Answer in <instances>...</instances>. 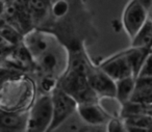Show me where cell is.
<instances>
[{
    "label": "cell",
    "instance_id": "cell-20",
    "mask_svg": "<svg viewBox=\"0 0 152 132\" xmlns=\"http://www.w3.org/2000/svg\"><path fill=\"white\" fill-rule=\"evenodd\" d=\"M149 19L152 21V7H151V9L149 11Z\"/></svg>",
    "mask_w": 152,
    "mask_h": 132
},
{
    "label": "cell",
    "instance_id": "cell-6",
    "mask_svg": "<svg viewBox=\"0 0 152 132\" xmlns=\"http://www.w3.org/2000/svg\"><path fill=\"white\" fill-rule=\"evenodd\" d=\"M100 68L116 81L121 78L133 76L132 69L125 52L105 61L101 63Z\"/></svg>",
    "mask_w": 152,
    "mask_h": 132
},
{
    "label": "cell",
    "instance_id": "cell-13",
    "mask_svg": "<svg viewBox=\"0 0 152 132\" xmlns=\"http://www.w3.org/2000/svg\"><path fill=\"white\" fill-rule=\"evenodd\" d=\"M152 109V104H145V103L137 102V101L129 100L122 104V111L121 115L123 119L137 117V115L149 113Z\"/></svg>",
    "mask_w": 152,
    "mask_h": 132
},
{
    "label": "cell",
    "instance_id": "cell-11",
    "mask_svg": "<svg viewBox=\"0 0 152 132\" xmlns=\"http://www.w3.org/2000/svg\"><path fill=\"white\" fill-rule=\"evenodd\" d=\"M149 53V49L140 48V47H132V49L125 52V54H126L127 58L129 61V63L131 66L134 77H137V75H139L140 71L142 69V66H143L144 61H145L146 57L148 56Z\"/></svg>",
    "mask_w": 152,
    "mask_h": 132
},
{
    "label": "cell",
    "instance_id": "cell-1",
    "mask_svg": "<svg viewBox=\"0 0 152 132\" xmlns=\"http://www.w3.org/2000/svg\"><path fill=\"white\" fill-rule=\"evenodd\" d=\"M59 88L73 97L78 104L80 103H97L98 95L90 85L87 75H83L70 70V72L61 79Z\"/></svg>",
    "mask_w": 152,
    "mask_h": 132
},
{
    "label": "cell",
    "instance_id": "cell-15",
    "mask_svg": "<svg viewBox=\"0 0 152 132\" xmlns=\"http://www.w3.org/2000/svg\"><path fill=\"white\" fill-rule=\"evenodd\" d=\"M137 77H152V52L151 51H150V53L148 54V56L146 57Z\"/></svg>",
    "mask_w": 152,
    "mask_h": 132
},
{
    "label": "cell",
    "instance_id": "cell-4",
    "mask_svg": "<svg viewBox=\"0 0 152 132\" xmlns=\"http://www.w3.org/2000/svg\"><path fill=\"white\" fill-rule=\"evenodd\" d=\"M149 19L148 9L139 0H132L124 12L123 24L127 34L133 38Z\"/></svg>",
    "mask_w": 152,
    "mask_h": 132
},
{
    "label": "cell",
    "instance_id": "cell-17",
    "mask_svg": "<svg viewBox=\"0 0 152 132\" xmlns=\"http://www.w3.org/2000/svg\"><path fill=\"white\" fill-rule=\"evenodd\" d=\"M42 63L47 70H54L56 66V57L51 53H46L43 55Z\"/></svg>",
    "mask_w": 152,
    "mask_h": 132
},
{
    "label": "cell",
    "instance_id": "cell-10",
    "mask_svg": "<svg viewBox=\"0 0 152 132\" xmlns=\"http://www.w3.org/2000/svg\"><path fill=\"white\" fill-rule=\"evenodd\" d=\"M125 127L128 131L150 132L152 131V115L149 113L124 119Z\"/></svg>",
    "mask_w": 152,
    "mask_h": 132
},
{
    "label": "cell",
    "instance_id": "cell-7",
    "mask_svg": "<svg viewBox=\"0 0 152 132\" xmlns=\"http://www.w3.org/2000/svg\"><path fill=\"white\" fill-rule=\"evenodd\" d=\"M77 112L90 125H102L108 121V115L98 103H80L77 105Z\"/></svg>",
    "mask_w": 152,
    "mask_h": 132
},
{
    "label": "cell",
    "instance_id": "cell-8",
    "mask_svg": "<svg viewBox=\"0 0 152 132\" xmlns=\"http://www.w3.org/2000/svg\"><path fill=\"white\" fill-rule=\"evenodd\" d=\"M28 115L25 113L1 110L0 130L1 131H22L27 130Z\"/></svg>",
    "mask_w": 152,
    "mask_h": 132
},
{
    "label": "cell",
    "instance_id": "cell-21",
    "mask_svg": "<svg viewBox=\"0 0 152 132\" xmlns=\"http://www.w3.org/2000/svg\"><path fill=\"white\" fill-rule=\"evenodd\" d=\"M149 114H151V115H152V109H151V111L149 112Z\"/></svg>",
    "mask_w": 152,
    "mask_h": 132
},
{
    "label": "cell",
    "instance_id": "cell-9",
    "mask_svg": "<svg viewBox=\"0 0 152 132\" xmlns=\"http://www.w3.org/2000/svg\"><path fill=\"white\" fill-rule=\"evenodd\" d=\"M117 94L116 99L121 103L124 104L125 102L131 100L132 95L135 90L137 84V77L134 76H128V77L121 78L117 80Z\"/></svg>",
    "mask_w": 152,
    "mask_h": 132
},
{
    "label": "cell",
    "instance_id": "cell-18",
    "mask_svg": "<svg viewBox=\"0 0 152 132\" xmlns=\"http://www.w3.org/2000/svg\"><path fill=\"white\" fill-rule=\"evenodd\" d=\"M108 130L110 131H124L126 130L125 123L122 124L119 120H112L108 123Z\"/></svg>",
    "mask_w": 152,
    "mask_h": 132
},
{
    "label": "cell",
    "instance_id": "cell-16",
    "mask_svg": "<svg viewBox=\"0 0 152 132\" xmlns=\"http://www.w3.org/2000/svg\"><path fill=\"white\" fill-rule=\"evenodd\" d=\"M28 7L36 14H42L46 9L44 0H28Z\"/></svg>",
    "mask_w": 152,
    "mask_h": 132
},
{
    "label": "cell",
    "instance_id": "cell-19",
    "mask_svg": "<svg viewBox=\"0 0 152 132\" xmlns=\"http://www.w3.org/2000/svg\"><path fill=\"white\" fill-rule=\"evenodd\" d=\"M139 1L144 5V7H146V9H148V12L151 9V7H152V0H139Z\"/></svg>",
    "mask_w": 152,
    "mask_h": 132
},
{
    "label": "cell",
    "instance_id": "cell-14",
    "mask_svg": "<svg viewBox=\"0 0 152 132\" xmlns=\"http://www.w3.org/2000/svg\"><path fill=\"white\" fill-rule=\"evenodd\" d=\"M1 36H2V41L5 43H9L11 45H17L20 42V36L19 32L11 25H4L2 24L1 26Z\"/></svg>",
    "mask_w": 152,
    "mask_h": 132
},
{
    "label": "cell",
    "instance_id": "cell-3",
    "mask_svg": "<svg viewBox=\"0 0 152 132\" xmlns=\"http://www.w3.org/2000/svg\"><path fill=\"white\" fill-rule=\"evenodd\" d=\"M51 98L53 106V119L49 130H54L61 123H64L74 111L77 110L78 103L59 86L52 92Z\"/></svg>",
    "mask_w": 152,
    "mask_h": 132
},
{
    "label": "cell",
    "instance_id": "cell-12",
    "mask_svg": "<svg viewBox=\"0 0 152 132\" xmlns=\"http://www.w3.org/2000/svg\"><path fill=\"white\" fill-rule=\"evenodd\" d=\"M132 47H140L151 50L152 48V21L147 20L140 31L132 38Z\"/></svg>",
    "mask_w": 152,
    "mask_h": 132
},
{
    "label": "cell",
    "instance_id": "cell-2",
    "mask_svg": "<svg viewBox=\"0 0 152 132\" xmlns=\"http://www.w3.org/2000/svg\"><path fill=\"white\" fill-rule=\"evenodd\" d=\"M53 119L52 98L42 96L34 102L27 122V131H47L49 130Z\"/></svg>",
    "mask_w": 152,
    "mask_h": 132
},
{
    "label": "cell",
    "instance_id": "cell-22",
    "mask_svg": "<svg viewBox=\"0 0 152 132\" xmlns=\"http://www.w3.org/2000/svg\"><path fill=\"white\" fill-rule=\"evenodd\" d=\"M150 51H151V52H152V48H151V50H150Z\"/></svg>",
    "mask_w": 152,
    "mask_h": 132
},
{
    "label": "cell",
    "instance_id": "cell-5",
    "mask_svg": "<svg viewBox=\"0 0 152 132\" xmlns=\"http://www.w3.org/2000/svg\"><path fill=\"white\" fill-rule=\"evenodd\" d=\"M90 85L92 86L98 97H110L116 98L117 94V82L106 74L101 68L99 69H91L88 73Z\"/></svg>",
    "mask_w": 152,
    "mask_h": 132
}]
</instances>
